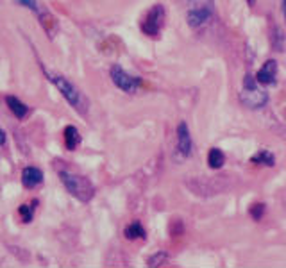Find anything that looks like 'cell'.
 Instances as JSON below:
<instances>
[{
    "instance_id": "6da1fadb",
    "label": "cell",
    "mask_w": 286,
    "mask_h": 268,
    "mask_svg": "<svg viewBox=\"0 0 286 268\" xmlns=\"http://www.w3.org/2000/svg\"><path fill=\"white\" fill-rule=\"evenodd\" d=\"M45 73H47L50 82L59 89V93L65 97V100H67L75 111H79L80 115H86V111H88V100H86L84 95L79 91V88H77L73 82H70L67 77L59 75V73H50V71L47 70H45Z\"/></svg>"
},
{
    "instance_id": "7a4b0ae2",
    "label": "cell",
    "mask_w": 286,
    "mask_h": 268,
    "mask_svg": "<svg viewBox=\"0 0 286 268\" xmlns=\"http://www.w3.org/2000/svg\"><path fill=\"white\" fill-rule=\"evenodd\" d=\"M59 179H61L63 186L67 188V192L72 197H75L80 202H89L95 195V186L91 184L88 177L68 170H59Z\"/></svg>"
},
{
    "instance_id": "3957f363",
    "label": "cell",
    "mask_w": 286,
    "mask_h": 268,
    "mask_svg": "<svg viewBox=\"0 0 286 268\" xmlns=\"http://www.w3.org/2000/svg\"><path fill=\"white\" fill-rule=\"evenodd\" d=\"M240 102L249 109H261L267 106L268 93L261 88V84L252 73H247L243 77V89L240 91Z\"/></svg>"
},
{
    "instance_id": "277c9868",
    "label": "cell",
    "mask_w": 286,
    "mask_h": 268,
    "mask_svg": "<svg viewBox=\"0 0 286 268\" xmlns=\"http://www.w3.org/2000/svg\"><path fill=\"white\" fill-rule=\"evenodd\" d=\"M109 75H111L113 84H115L118 89H122V91H125V93H136L143 84V80L140 79V77L127 73V71H125L122 67H118V65L111 67Z\"/></svg>"
},
{
    "instance_id": "5b68a950",
    "label": "cell",
    "mask_w": 286,
    "mask_h": 268,
    "mask_svg": "<svg viewBox=\"0 0 286 268\" xmlns=\"http://www.w3.org/2000/svg\"><path fill=\"white\" fill-rule=\"evenodd\" d=\"M163 22H165V7L161 4L152 5L150 11H148L147 16L143 18V22H142L143 34L157 36L161 31V27H163Z\"/></svg>"
},
{
    "instance_id": "8992f818",
    "label": "cell",
    "mask_w": 286,
    "mask_h": 268,
    "mask_svg": "<svg viewBox=\"0 0 286 268\" xmlns=\"http://www.w3.org/2000/svg\"><path fill=\"white\" fill-rule=\"evenodd\" d=\"M213 14V7H190L186 13V22L192 29H199L204 25Z\"/></svg>"
},
{
    "instance_id": "52a82bcc",
    "label": "cell",
    "mask_w": 286,
    "mask_h": 268,
    "mask_svg": "<svg viewBox=\"0 0 286 268\" xmlns=\"http://www.w3.org/2000/svg\"><path fill=\"white\" fill-rule=\"evenodd\" d=\"M177 148L183 157H188L193 150L192 134H190L186 122H181V124L177 125Z\"/></svg>"
},
{
    "instance_id": "ba28073f",
    "label": "cell",
    "mask_w": 286,
    "mask_h": 268,
    "mask_svg": "<svg viewBox=\"0 0 286 268\" xmlns=\"http://www.w3.org/2000/svg\"><path fill=\"white\" fill-rule=\"evenodd\" d=\"M256 79L261 86H270L277 80V61L276 59H268L263 67L259 68L256 73Z\"/></svg>"
},
{
    "instance_id": "9c48e42d",
    "label": "cell",
    "mask_w": 286,
    "mask_h": 268,
    "mask_svg": "<svg viewBox=\"0 0 286 268\" xmlns=\"http://www.w3.org/2000/svg\"><path fill=\"white\" fill-rule=\"evenodd\" d=\"M43 183V172L36 166H25L22 172V184L27 190H32V188L40 186Z\"/></svg>"
},
{
    "instance_id": "30bf717a",
    "label": "cell",
    "mask_w": 286,
    "mask_h": 268,
    "mask_svg": "<svg viewBox=\"0 0 286 268\" xmlns=\"http://www.w3.org/2000/svg\"><path fill=\"white\" fill-rule=\"evenodd\" d=\"M5 104H7L9 111L13 113L18 120H23V118L29 115V106H25V104H23L20 98L14 97V95H7V97H5Z\"/></svg>"
},
{
    "instance_id": "8fae6325",
    "label": "cell",
    "mask_w": 286,
    "mask_h": 268,
    "mask_svg": "<svg viewBox=\"0 0 286 268\" xmlns=\"http://www.w3.org/2000/svg\"><path fill=\"white\" fill-rule=\"evenodd\" d=\"M63 139H65V147L68 150H75L77 147L80 145V133L75 125H67L65 131H63Z\"/></svg>"
},
{
    "instance_id": "7c38bea8",
    "label": "cell",
    "mask_w": 286,
    "mask_h": 268,
    "mask_svg": "<svg viewBox=\"0 0 286 268\" xmlns=\"http://www.w3.org/2000/svg\"><path fill=\"white\" fill-rule=\"evenodd\" d=\"M124 234H125V238H127V240H131V241L143 240V238L147 236V232H145V229H143V225L138 222V220H136V222H133V223H129V225L125 227Z\"/></svg>"
},
{
    "instance_id": "4fadbf2b",
    "label": "cell",
    "mask_w": 286,
    "mask_h": 268,
    "mask_svg": "<svg viewBox=\"0 0 286 268\" xmlns=\"http://www.w3.org/2000/svg\"><path fill=\"white\" fill-rule=\"evenodd\" d=\"M250 161L256 163V165H263V166L276 165V157H274V154L270 150H265V148H261V150L256 152L254 156L250 157Z\"/></svg>"
},
{
    "instance_id": "5bb4252c",
    "label": "cell",
    "mask_w": 286,
    "mask_h": 268,
    "mask_svg": "<svg viewBox=\"0 0 286 268\" xmlns=\"http://www.w3.org/2000/svg\"><path fill=\"white\" fill-rule=\"evenodd\" d=\"M223 163H225V154L216 147L210 148V154H208V165H210V168L218 170L223 166Z\"/></svg>"
},
{
    "instance_id": "9a60e30c",
    "label": "cell",
    "mask_w": 286,
    "mask_h": 268,
    "mask_svg": "<svg viewBox=\"0 0 286 268\" xmlns=\"http://www.w3.org/2000/svg\"><path fill=\"white\" fill-rule=\"evenodd\" d=\"M38 16H40L41 27H43L45 31L49 32L50 38H52L54 32H56V29H58V22H56V18H54L50 13H47V11H41V13L38 14Z\"/></svg>"
},
{
    "instance_id": "2e32d148",
    "label": "cell",
    "mask_w": 286,
    "mask_h": 268,
    "mask_svg": "<svg viewBox=\"0 0 286 268\" xmlns=\"http://www.w3.org/2000/svg\"><path fill=\"white\" fill-rule=\"evenodd\" d=\"M36 205H38V201H32L31 204H22L20 207H18V214H20V218H22L23 223L32 222V218H34Z\"/></svg>"
},
{
    "instance_id": "e0dca14e",
    "label": "cell",
    "mask_w": 286,
    "mask_h": 268,
    "mask_svg": "<svg viewBox=\"0 0 286 268\" xmlns=\"http://www.w3.org/2000/svg\"><path fill=\"white\" fill-rule=\"evenodd\" d=\"M272 47H274V50H283V47H285V34H283V31L279 29V27H276V29H274Z\"/></svg>"
},
{
    "instance_id": "ac0fdd59",
    "label": "cell",
    "mask_w": 286,
    "mask_h": 268,
    "mask_svg": "<svg viewBox=\"0 0 286 268\" xmlns=\"http://www.w3.org/2000/svg\"><path fill=\"white\" fill-rule=\"evenodd\" d=\"M14 2L25 9H31L32 13H36V14L41 13V7H40V4H38V0H14Z\"/></svg>"
},
{
    "instance_id": "d6986e66",
    "label": "cell",
    "mask_w": 286,
    "mask_h": 268,
    "mask_svg": "<svg viewBox=\"0 0 286 268\" xmlns=\"http://www.w3.org/2000/svg\"><path fill=\"white\" fill-rule=\"evenodd\" d=\"M249 213L254 220H261V218H263V214H265V204H252V205H250Z\"/></svg>"
},
{
    "instance_id": "ffe728a7",
    "label": "cell",
    "mask_w": 286,
    "mask_h": 268,
    "mask_svg": "<svg viewBox=\"0 0 286 268\" xmlns=\"http://www.w3.org/2000/svg\"><path fill=\"white\" fill-rule=\"evenodd\" d=\"M168 259V254L166 252H157L156 256H152L148 259V267H159V265H165V261Z\"/></svg>"
},
{
    "instance_id": "44dd1931",
    "label": "cell",
    "mask_w": 286,
    "mask_h": 268,
    "mask_svg": "<svg viewBox=\"0 0 286 268\" xmlns=\"http://www.w3.org/2000/svg\"><path fill=\"white\" fill-rule=\"evenodd\" d=\"M5 145V133L0 129V147H4Z\"/></svg>"
},
{
    "instance_id": "7402d4cb",
    "label": "cell",
    "mask_w": 286,
    "mask_h": 268,
    "mask_svg": "<svg viewBox=\"0 0 286 268\" xmlns=\"http://www.w3.org/2000/svg\"><path fill=\"white\" fill-rule=\"evenodd\" d=\"M281 7H283V14H285V20H286V0H281Z\"/></svg>"
},
{
    "instance_id": "603a6c76",
    "label": "cell",
    "mask_w": 286,
    "mask_h": 268,
    "mask_svg": "<svg viewBox=\"0 0 286 268\" xmlns=\"http://www.w3.org/2000/svg\"><path fill=\"white\" fill-rule=\"evenodd\" d=\"M247 2H249V4H254V2H256V0H247Z\"/></svg>"
}]
</instances>
